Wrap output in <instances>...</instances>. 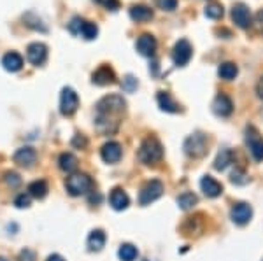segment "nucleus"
I'll return each mask as SVG.
<instances>
[{
	"label": "nucleus",
	"mask_w": 263,
	"mask_h": 261,
	"mask_svg": "<svg viewBox=\"0 0 263 261\" xmlns=\"http://www.w3.org/2000/svg\"><path fill=\"white\" fill-rule=\"evenodd\" d=\"M126 102L121 95H107L97 104L95 130L102 135H111L120 128V117L125 114Z\"/></svg>",
	"instance_id": "1"
},
{
	"label": "nucleus",
	"mask_w": 263,
	"mask_h": 261,
	"mask_svg": "<svg viewBox=\"0 0 263 261\" xmlns=\"http://www.w3.org/2000/svg\"><path fill=\"white\" fill-rule=\"evenodd\" d=\"M137 156L144 165H156V163L162 162V158H163V147L160 144L158 138L149 135L142 140Z\"/></svg>",
	"instance_id": "2"
},
{
	"label": "nucleus",
	"mask_w": 263,
	"mask_h": 261,
	"mask_svg": "<svg viewBox=\"0 0 263 261\" xmlns=\"http://www.w3.org/2000/svg\"><path fill=\"white\" fill-rule=\"evenodd\" d=\"M65 188L72 196H81L91 191L93 180L88 174H72L65 183Z\"/></svg>",
	"instance_id": "3"
},
{
	"label": "nucleus",
	"mask_w": 263,
	"mask_h": 261,
	"mask_svg": "<svg viewBox=\"0 0 263 261\" xmlns=\"http://www.w3.org/2000/svg\"><path fill=\"white\" fill-rule=\"evenodd\" d=\"M182 147L190 158H202L207 153V137L203 133H193V135L186 137Z\"/></svg>",
	"instance_id": "4"
},
{
	"label": "nucleus",
	"mask_w": 263,
	"mask_h": 261,
	"mask_svg": "<svg viewBox=\"0 0 263 261\" xmlns=\"http://www.w3.org/2000/svg\"><path fill=\"white\" fill-rule=\"evenodd\" d=\"M246 144H248L254 162H263V137L254 126L246 128Z\"/></svg>",
	"instance_id": "5"
},
{
	"label": "nucleus",
	"mask_w": 263,
	"mask_h": 261,
	"mask_svg": "<svg viewBox=\"0 0 263 261\" xmlns=\"http://www.w3.org/2000/svg\"><path fill=\"white\" fill-rule=\"evenodd\" d=\"M163 195V183L158 179H153L141 189V195H139V204L141 205H149L155 200H158Z\"/></svg>",
	"instance_id": "6"
},
{
	"label": "nucleus",
	"mask_w": 263,
	"mask_h": 261,
	"mask_svg": "<svg viewBox=\"0 0 263 261\" xmlns=\"http://www.w3.org/2000/svg\"><path fill=\"white\" fill-rule=\"evenodd\" d=\"M79 107V96L72 88L65 86L60 95V112L63 116H72Z\"/></svg>",
	"instance_id": "7"
},
{
	"label": "nucleus",
	"mask_w": 263,
	"mask_h": 261,
	"mask_svg": "<svg viewBox=\"0 0 263 261\" xmlns=\"http://www.w3.org/2000/svg\"><path fill=\"white\" fill-rule=\"evenodd\" d=\"M192 54H193L192 44H190L186 39H181L176 42V46H174L172 60L177 67H184V65H188L190 60H192Z\"/></svg>",
	"instance_id": "8"
},
{
	"label": "nucleus",
	"mask_w": 263,
	"mask_h": 261,
	"mask_svg": "<svg viewBox=\"0 0 263 261\" xmlns=\"http://www.w3.org/2000/svg\"><path fill=\"white\" fill-rule=\"evenodd\" d=\"M232 19H233V23H235L237 27L244 28V30L253 25L251 11H249V7L246 6V4H242V2L235 4V6L232 7Z\"/></svg>",
	"instance_id": "9"
},
{
	"label": "nucleus",
	"mask_w": 263,
	"mask_h": 261,
	"mask_svg": "<svg viewBox=\"0 0 263 261\" xmlns=\"http://www.w3.org/2000/svg\"><path fill=\"white\" fill-rule=\"evenodd\" d=\"M230 217H232V221L235 223V225H239V226L248 225V223L251 221V217H253V209H251V205L246 204V202L235 204V205L232 207Z\"/></svg>",
	"instance_id": "10"
},
{
	"label": "nucleus",
	"mask_w": 263,
	"mask_h": 261,
	"mask_svg": "<svg viewBox=\"0 0 263 261\" xmlns=\"http://www.w3.org/2000/svg\"><path fill=\"white\" fill-rule=\"evenodd\" d=\"M27 56L32 65L41 67L46 62V58H48V48L42 42H32L27 48Z\"/></svg>",
	"instance_id": "11"
},
{
	"label": "nucleus",
	"mask_w": 263,
	"mask_h": 261,
	"mask_svg": "<svg viewBox=\"0 0 263 261\" xmlns=\"http://www.w3.org/2000/svg\"><path fill=\"white\" fill-rule=\"evenodd\" d=\"M213 111L216 116L219 117H228L233 112V102L228 95L219 93L216 95V98L213 100Z\"/></svg>",
	"instance_id": "12"
},
{
	"label": "nucleus",
	"mask_w": 263,
	"mask_h": 261,
	"mask_svg": "<svg viewBox=\"0 0 263 261\" xmlns=\"http://www.w3.org/2000/svg\"><path fill=\"white\" fill-rule=\"evenodd\" d=\"M91 83L97 86H107V84L116 83V74L109 65H102L99 70H95L91 75Z\"/></svg>",
	"instance_id": "13"
},
{
	"label": "nucleus",
	"mask_w": 263,
	"mask_h": 261,
	"mask_svg": "<svg viewBox=\"0 0 263 261\" xmlns=\"http://www.w3.org/2000/svg\"><path fill=\"white\" fill-rule=\"evenodd\" d=\"M156 46H158V42H156V39L151 35V33H142V35L137 39V51L141 53L142 56H147V58L155 56Z\"/></svg>",
	"instance_id": "14"
},
{
	"label": "nucleus",
	"mask_w": 263,
	"mask_h": 261,
	"mask_svg": "<svg viewBox=\"0 0 263 261\" xmlns=\"http://www.w3.org/2000/svg\"><path fill=\"white\" fill-rule=\"evenodd\" d=\"M200 188L207 198H218L223 193V184L218 183V180L214 177H211V175H203L200 180Z\"/></svg>",
	"instance_id": "15"
},
{
	"label": "nucleus",
	"mask_w": 263,
	"mask_h": 261,
	"mask_svg": "<svg viewBox=\"0 0 263 261\" xmlns=\"http://www.w3.org/2000/svg\"><path fill=\"white\" fill-rule=\"evenodd\" d=\"M12 159H14V163H18L20 167H25V168H30L33 163H35L37 159V153L33 147H20L18 151L14 153V156H12Z\"/></svg>",
	"instance_id": "16"
},
{
	"label": "nucleus",
	"mask_w": 263,
	"mask_h": 261,
	"mask_svg": "<svg viewBox=\"0 0 263 261\" xmlns=\"http://www.w3.org/2000/svg\"><path fill=\"white\" fill-rule=\"evenodd\" d=\"M123 149L118 142H107V144L102 146L100 156L105 163H118L121 159Z\"/></svg>",
	"instance_id": "17"
},
{
	"label": "nucleus",
	"mask_w": 263,
	"mask_h": 261,
	"mask_svg": "<svg viewBox=\"0 0 263 261\" xmlns=\"http://www.w3.org/2000/svg\"><path fill=\"white\" fill-rule=\"evenodd\" d=\"M156 100H158V105L160 109L165 112H172V114H176V112H181V105L176 102V100L172 98L171 93H167V91H158V95H156Z\"/></svg>",
	"instance_id": "18"
},
{
	"label": "nucleus",
	"mask_w": 263,
	"mask_h": 261,
	"mask_svg": "<svg viewBox=\"0 0 263 261\" xmlns=\"http://www.w3.org/2000/svg\"><path fill=\"white\" fill-rule=\"evenodd\" d=\"M109 202H111V207L114 210H125L130 205V198L121 188H114L111 191V196H109Z\"/></svg>",
	"instance_id": "19"
},
{
	"label": "nucleus",
	"mask_w": 263,
	"mask_h": 261,
	"mask_svg": "<svg viewBox=\"0 0 263 261\" xmlns=\"http://www.w3.org/2000/svg\"><path fill=\"white\" fill-rule=\"evenodd\" d=\"M130 18L137 23H146V21L153 19V9L144 4H137V6L130 7Z\"/></svg>",
	"instance_id": "20"
},
{
	"label": "nucleus",
	"mask_w": 263,
	"mask_h": 261,
	"mask_svg": "<svg viewBox=\"0 0 263 261\" xmlns=\"http://www.w3.org/2000/svg\"><path fill=\"white\" fill-rule=\"evenodd\" d=\"M2 65H4V69H6L7 72H18V70L23 69V58H21L18 53L11 51L7 54H4Z\"/></svg>",
	"instance_id": "21"
},
{
	"label": "nucleus",
	"mask_w": 263,
	"mask_h": 261,
	"mask_svg": "<svg viewBox=\"0 0 263 261\" xmlns=\"http://www.w3.org/2000/svg\"><path fill=\"white\" fill-rule=\"evenodd\" d=\"M28 195L37 200L44 198V196L48 195V183H46L44 179L33 180V183L28 184Z\"/></svg>",
	"instance_id": "22"
},
{
	"label": "nucleus",
	"mask_w": 263,
	"mask_h": 261,
	"mask_svg": "<svg viewBox=\"0 0 263 261\" xmlns=\"http://www.w3.org/2000/svg\"><path fill=\"white\" fill-rule=\"evenodd\" d=\"M105 246V233L102 230H93L88 237V249L99 252Z\"/></svg>",
	"instance_id": "23"
},
{
	"label": "nucleus",
	"mask_w": 263,
	"mask_h": 261,
	"mask_svg": "<svg viewBox=\"0 0 263 261\" xmlns=\"http://www.w3.org/2000/svg\"><path fill=\"white\" fill-rule=\"evenodd\" d=\"M58 167H60L63 172H67V174H72V172L78 168V158L72 153H63L60 154V158H58Z\"/></svg>",
	"instance_id": "24"
},
{
	"label": "nucleus",
	"mask_w": 263,
	"mask_h": 261,
	"mask_svg": "<svg viewBox=\"0 0 263 261\" xmlns=\"http://www.w3.org/2000/svg\"><path fill=\"white\" fill-rule=\"evenodd\" d=\"M218 74H219V77L224 79V81H232V79L237 77V74H239V69H237L235 63L224 62V63H221V65H219Z\"/></svg>",
	"instance_id": "25"
},
{
	"label": "nucleus",
	"mask_w": 263,
	"mask_h": 261,
	"mask_svg": "<svg viewBox=\"0 0 263 261\" xmlns=\"http://www.w3.org/2000/svg\"><path fill=\"white\" fill-rule=\"evenodd\" d=\"M230 163H233V153L230 149H221L214 159V168L216 170H224Z\"/></svg>",
	"instance_id": "26"
},
{
	"label": "nucleus",
	"mask_w": 263,
	"mask_h": 261,
	"mask_svg": "<svg viewBox=\"0 0 263 261\" xmlns=\"http://www.w3.org/2000/svg\"><path fill=\"white\" fill-rule=\"evenodd\" d=\"M118 256H120L121 261H135L139 256V251H137V247L132 246V244H121L120 251H118Z\"/></svg>",
	"instance_id": "27"
},
{
	"label": "nucleus",
	"mask_w": 263,
	"mask_h": 261,
	"mask_svg": "<svg viewBox=\"0 0 263 261\" xmlns=\"http://www.w3.org/2000/svg\"><path fill=\"white\" fill-rule=\"evenodd\" d=\"M197 202H198L197 195H193V193H182V195H179V198H177V205L182 210H190Z\"/></svg>",
	"instance_id": "28"
},
{
	"label": "nucleus",
	"mask_w": 263,
	"mask_h": 261,
	"mask_svg": "<svg viewBox=\"0 0 263 261\" xmlns=\"http://www.w3.org/2000/svg\"><path fill=\"white\" fill-rule=\"evenodd\" d=\"M81 35L86 41H93L97 35H99V28H97V25L91 23V21H84L83 28H81Z\"/></svg>",
	"instance_id": "29"
},
{
	"label": "nucleus",
	"mask_w": 263,
	"mask_h": 261,
	"mask_svg": "<svg viewBox=\"0 0 263 261\" xmlns=\"http://www.w3.org/2000/svg\"><path fill=\"white\" fill-rule=\"evenodd\" d=\"M205 16L207 18H211V19H219V18H223V6L221 4H216V2H213V4H209V6L205 7Z\"/></svg>",
	"instance_id": "30"
},
{
	"label": "nucleus",
	"mask_w": 263,
	"mask_h": 261,
	"mask_svg": "<svg viewBox=\"0 0 263 261\" xmlns=\"http://www.w3.org/2000/svg\"><path fill=\"white\" fill-rule=\"evenodd\" d=\"M155 4L158 6V9L172 12L177 9V0H155Z\"/></svg>",
	"instance_id": "31"
},
{
	"label": "nucleus",
	"mask_w": 263,
	"mask_h": 261,
	"mask_svg": "<svg viewBox=\"0 0 263 261\" xmlns=\"http://www.w3.org/2000/svg\"><path fill=\"white\" fill-rule=\"evenodd\" d=\"M83 23H84V19H83V18H79V16L72 18V21L69 23V30H70V33H74V35H81Z\"/></svg>",
	"instance_id": "32"
},
{
	"label": "nucleus",
	"mask_w": 263,
	"mask_h": 261,
	"mask_svg": "<svg viewBox=\"0 0 263 261\" xmlns=\"http://www.w3.org/2000/svg\"><path fill=\"white\" fill-rule=\"evenodd\" d=\"M14 205L18 209H28L30 207V195H25V193H21V195L16 196V200H14Z\"/></svg>",
	"instance_id": "33"
},
{
	"label": "nucleus",
	"mask_w": 263,
	"mask_h": 261,
	"mask_svg": "<svg viewBox=\"0 0 263 261\" xmlns=\"http://www.w3.org/2000/svg\"><path fill=\"white\" fill-rule=\"evenodd\" d=\"M230 179H232L233 184H248V180H249V177L246 175L244 170H235Z\"/></svg>",
	"instance_id": "34"
},
{
	"label": "nucleus",
	"mask_w": 263,
	"mask_h": 261,
	"mask_svg": "<svg viewBox=\"0 0 263 261\" xmlns=\"http://www.w3.org/2000/svg\"><path fill=\"white\" fill-rule=\"evenodd\" d=\"M6 183H7V186H11V188H18L21 184V179H20V175L16 174V172H7V174H6Z\"/></svg>",
	"instance_id": "35"
},
{
	"label": "nucleus",
	"mask_w": 263,
	"mask_h": 261,
	"mask_svg": "<svg viewBox=\"0 0 263 261\" xmlns=\"http://www.w3.org/2000/svg\"><path fill=\"white\" fill-rule=\"evenodd\" d=\"M135 88H137V79H135L134 75H126V77L123 79V90L134 91Z\"/></svg>",
	"instance_id": "36"
},
{
	"label": "nucleus",
	"mask_w": 263,
	"mask_h": 261,
	"mask_svg": "<svg viewBox=\"0 0 263 261\" xmlns=\"http://www.w3.org/2000/svg\"><path fill=\"white\" fill-rule=\"evenodd\" d=\"M93 2H97L99 6L105 7V9H109V11H116L118 7H120L118 0H93Z\"/></svg>",
	"instance_id": "37"
},
{
	"label": "nucleus",
	"mask_w": 263,
	"mask_h": 261,
	"mask_svg": "<svg viewBox=\"0 0 263 261\" xmlns=\"http://www.w3.org/2000/svg\"><path fill=\"white\" fill-rule=\"evenodd\" d=\"M20 261H35V252L30 249H23L20 252Z\"/></svg>",
	"instance_id": "38"
},
{
	"label": "nucleus",
	"mask_w": 263,
	"mask_h": 261,
	"mask_svg": "<svg viewBox=\"0 0 263 261\" xmlns=\"http://www.w3.org/2000/svg\"><path fill=\"white\" fill-rule=\"evenodd\" d=\"M72 146H76V147H81V149H84V147L88 146L86 137H83V135H76L74 138H72Z\"/></svg>",
	"instance_id": "39"
},
{
	"label": "nucleus",
	"mask_w": 263,
	"mask_h": 261,
	"mask_svg": "<svg viewBox=\"0 0 263 261\" xmlns=\"http://www.w3.org/2000/svg\"><path fill=\"white\" fill-rule=\"evenodd\" d=\"M254 23H256L258 30L263 32V9L256 12V16H254Z\"/></svg>",
	"instance_id": "40"
},
{
	"label": "nucleus",
	"mask_w": 263,
	"mask_h": 261,
	"mask_svg": "<svg viewBox=\"0 0 263 261\" xmlns=\"http://www.w3.org/2000/svg\"><path fill=\"white\" fill-rule=\"evenodd\" d=\"M256 95H258V98L263 100V77H260V81L256 84Z\"/></svg>",
	"instance_id": "41"
},
{
	"label": "nucleus",
	"mask_w": 263,
	"mask_h": 261,
	"mask_svg": "<svg viewBox=\"0 0 263 261\" xmlns=\"http://www.w3.org/2000/svg\"><path fill=\"white\" fill-rule=\"evenodd\" d=\"M48 261H65V259H63L60 254H51L48 258Z\"/></svg>",
	"instance_id": "42"
},
{
	"label": "nucleus",
	"mask_w": 263,
	"mask_h": 261,
	"mask_svg": "<svg viewBox=\"0 0 263 261\" xmlns=\"http://www.w3.org/2000/svg\"><path fill=\"white\" fill-rule=\"evenodd\" d=\"M0 261H7V259L6 258H0Z\"/></svg>",
	"instance_id": "43"
}]
</instances>
